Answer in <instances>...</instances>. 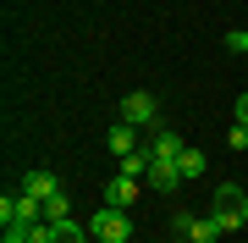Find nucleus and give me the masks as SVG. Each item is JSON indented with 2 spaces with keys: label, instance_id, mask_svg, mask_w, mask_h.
I'll list each match as a JSON object with an SVG mask.
<instances>
[{
  "label": "nucleus",
  "instance_id": "f257e3e1",
  "mask_svg": "<svg viewBox=\"0 0 248 243\" xmlns=\"http://www.w3.org/2000/svg\"><path fill=\"white\" fill-rule=\"evenodd\" d=\"M215 221H221V232H237V227L248 221V194L243 188H215Z\"/></svg>",
  "mask_w": 248,
  "mask_h": 243
},
{
  "label": "nucleus",
  "instance_id": "f03ea898",
  "mask_svg": "<svg viewBox=\"0 0 248 243\" xmlns=\"http://www.w3.org/2000/svg\"><path fill=\"white\" fill-rule=\"evenodd\" d=\"M155 116H160V105H155V94H149V89H133V94L122 99V122H133L138 133H155V127H160Z\"/></svg>",
  "mask_w": 248,
  "mask_h": 243
},
{
  "label": "nucleus",
  "instance_id": "7ed1b4c3",
  "mask_svg": "<svg viewBox=\"0 0 248 243\" xmlns=\"http://www.w3.org/2000/svg\"><path fill=\"white\" fill-rule=\"evenodd\" d=\"M89 238H99V243H127L133 238V216H127V210H99V216L89 221Z\"/></svg>",
  "mask_w": 248,
  "mask_h": 243
},
{
  "label": "nucleus",
  "instance_id": "20e7f679",
  "mask_svg": "<svg viewBox=\"0 0 248 243\" xmlns=\"http://www.w3.org/2000/svg\"><path fill=\"white\" fill-rule=\"evenodd\" d=\"M0 221L6 227H33V221H45V205L33 194H6L0 199Z\"/></svg>",
  "mask_w": 248,
  "mask_h": 243
},
{
  "label": "nucleus",
  "instance_id": "39448f33",
  "mask_svg": "<svg viewBox=\"0 0 248 243\" xmlns=\"http://www.w3.org/2000/svg\"><path fill=\"white\" fill-rule=\"evenodd\" d=\"M177 227H182V238H187V243H221V238H226L215 216H177Z\"/></svg>",
  "mask_w": 248,
  "mask_h": 243
},
{
  "label": "nucleus",
  "instance_id": "423d86ee",
  "mask_svg": "<svg viewBox=\"0 0 248 243\" xmlns=\"http://www.w3.org/2000/svg\"><path fill=\"white\" fill-rule=\"evenodd\" d=\"M105 205L110 210H133L138 205V177H122V171H116V177L105 182Z\"/></svg>",
  "mask_w": 248,
  "mask_h": 243
},
{
  "label": "nucleus",
  "instance_id": "0eeeda50",
  "mask_svg": "<svg viewBox=\"0 0 248 243\" xmlns=\"http://www.w3.org/2000/svg\"><path fill=\"white\" fill-rule=\"evenodd\" d=\"M177 155H182V138L171 133L166 122H160L155 133H149V161H177Z\"/></svg>",
  "mask_w": 248,
  "mask_h": 243
},
{
  "label": "nucleus",
  "instance_id": "6e6552de",
  "mask_svg": "<svg viewBox=\"0 0 248 243\" xmlns=\"http://www.w3.org/2000/svg\"><path fill=\"white\" fill-rule=\"evenodd\" d=\"M149 182L155 194H177V182H182V171H177V161H149Z\"/></svg>",
  "mask_w": 248,
  "mask_h": 243
},
{
  "label": "nucleus",
  "instance_id": "1a4fd4ad",
  "mask_svg": "<svg viewBox=\"0 0 248 243\" xmlns=\"http://www.w3.org/2000/svg\"><path fill=\"white\" fill-rule=\"evenodd\" d=\"M110 149H116V161L133 155V149H138V127H133V122H116V127H110Z\"/></svg>",
  "mask_w": 248,
  "mask_h": 243
},
{
  "label": "nucleus",
  "instance_id": "9d476101",
  "mask_svg": "<svg viewBox=\"0 0 248 243\" xmlns=\"http://www.w3.org/2000/svg\"><path fill=\"white\" fill-rule=\"evenodd\" d=\"M55 188H61V182H55V177H50V171H28V177H22V194H33V199H39V205H45V199H50Z\"/></svg>",
  "mask_w": 248,
  "mask_h": 243
},
{
  "label": "nucleus",
  "instance_id": "9b49d317",
  "mask_svg": "<svg viewBox=\"0 0 248 243\" xmlns=\"http://www.w3.org/2000/svg\"><path fill=\"white\" fill-rule=\"evenodd\" d=\"M50 243H89V227H78V221H50Z\"/></svg>",
  "mask_w": 248,
  "mask_h": 243
},
{
  "label": "nucleus",
  "instance_id": "f8f14e48",
  "mask_svg": "<svg viewBox=\"0 0 248 243\" xmlns=\"http://www.w3.org/2000/svg\"><path fill=\"white\" fill-rule=\"evenodd\" d=\"M177 171H182V182H193V177H204V149H193V144H182V155H177Z\"/></svg>",
  "mask_w": 248,
  "mask_h": 243
},
{
  "label": "nucleus",
  "instance_id": "ddd939ff",
  "mask_svg": "<svg viewBox=\"0 0 248 243\" xmlns=\"http://www.w3.org/2000/svg\"><path fill=\"white\" fill-rule=\"evenodd\" d=\"M116 171H122V177H149V149H133V155H122V161H116Z\"/></svg>",
  "mask_w": 248,
  "mask_h": 243
},
{
  "label": "nucleus",
  "instance_id": "4468645a",
  "mask_svg": "<svg viewBox=\"0 0 248 243\" xmlns=\"http://www.w3.org/2000/svg\"><path fill=\"white\" fill-rule=\"evenodd\" d=\"M66 210H72V205H66V188H55V194L45 199V221H66Z\"/></svg>",
  "mask_w": 248,
  "mask_h": 243
},
{
  "label": "nucleus",
  "instance_id": "2eb2a0df",
  "mask_svg": "<svg viewBox=\"0 0 248 243\" xmlns=\"http://www.w3.org/2000/svg\"><path fill=\"white\" fill-rule=\"evenodd\" d=\"M226 50L232 55H248V28H243V33H226Z\"/></svg>",
  "mask_w": 248,
  "mask_h": 243
},
{
  "label": "nucleus",
  "instance_id": "dca6fc26",
  "mask_svg": "<svg viewBox=\"0 0 248 243\" xmlns=\"http://www.w3.org/2000/svg\"><path fill=\"white\" fill-rule=\"evenodd\" d=\"M226 144L232 149H248V127H226Z\"/></svg>",
  "mask_w": 248,
  "mask_h": 243
},
{
  "label": "nucleus",
  "instance_id": "f3484780",
  "mask_svg": "<svg viewBox=\"0 0 248 243\" xmlns=\"http://www.w3.org/2000/svg\"><path fill=\"white\" fill-rule=\"evenodd\" d=\"M232 122H237V127H248V94H237V105H232Z\"/></svg>",
  "mask_w": 248,
  "mask_h": 243
}]
</instances>
